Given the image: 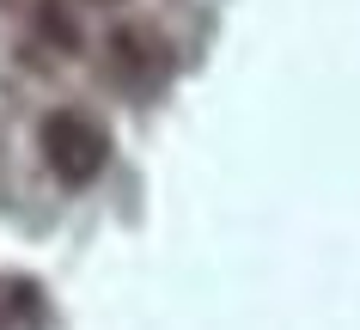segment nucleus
I'll return each instance as SVG.
<instances>
[{
    "label": "nucleus",
    "instance_id": "nucleus-1",
    "mask_svg": "<svg viewBox=\"0 0 360 330\" xmlns=\"http://www.w3.org/2000/svg\"><path fill=\"white\" fill-rule=\"evenodd\" d=\"M37 147H43V165L56 172V184H68V190L98 184L104 165H110V135H104V122L86 117V110H56V117H43Z\"/></svg>",
    "mask_w": 360,
    "mask_h": 330
},
{
    "label": "nucleus",
    "instance_id": "nucleus-4",
    "mask_svg": "<svg viewBox=\"0 0 360 330\" xmlns=\"http://www.w3.org/2000/svg\"><path fill=\"white\" fill-rule=\"evenodd\" d=\"M104 6H110V0H104Z\"/></svg>",
    "mask_w": 360,
    "mask_h": 330
},
{
    "label": "nucleus",
    "instance_id": "nucleus-3",
    "mask_svg": "<svg viewBox=\"0 0 360 330\" xmlns=\"http://www.w3.org/2000/svg\"><path fill=\"white\" fill-rule=\"evenodd\" d=\"M37 31L49 43H56V49H79V25L68 19V13H61L56 0H37Z\"/></svg>",
    "mask_w": 360,
    "mask_h": 330
},
{
    "label": "nucleus",
    "instance_id": "nucleus-2",
    "mask_svg": "<svg viewBox=\"0 0 360 330\" xmlns=\"http://www.w3.org/2000/svg\"><path fill=\"white\" fill-rule=\"evenodd\" d=\"M165 68H171V49L153 25H116L110 31V74L122 86L147 92L153 80H165Z\"/></svg>",
    "mask_w": 360,
    "mask_h": 330
}]
</instances>
